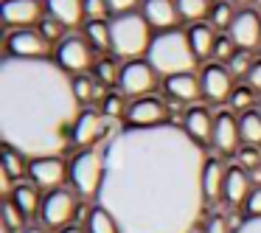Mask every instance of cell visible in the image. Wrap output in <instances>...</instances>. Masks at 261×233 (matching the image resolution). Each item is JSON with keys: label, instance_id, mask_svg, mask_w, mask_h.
Returning <instances> with one entry per match:
<instances>
[{"label": "cell", "instance_id": "6da1fadb", "mask_svg": "<svg viewBox=\"0 0 261 233\" xmlns=\"http://www.w3.org/2000/svg\"><path fill=\"white\" fill-rule=\"evenodd\" d=\"M104 152L96 197L121 233H194L205 205L202 146L174 124L124 126Z\"/></svg>", "mask_w": 261, "mask_h": 233}, {"label": "cell", "instance_id": "7a4b0ae2", "mask_svg": "<svg viewBox=\"0 0 261 233\" xmlns=\"http://www.w3.org/2000/svg\"><path fill=\"white\" fill-rule=\"evenodd\" d=\"M82 104L54 59H14L0 62V138L3 146L20 154L62 158L70 146Z\"/></svg>", "mask_w": 261, "mask_h": 233}, {"label": "cell", "instance_id": "3957f363", "mask_svg": "<svg viewBox=\"0 0 261 233\" xmlns=\"http://www.w3.org/2000/svg\"><path fill=\"white\" fill-rule=\"evenodd\" d=\"M146 62L158 70V76H180V73H194V65H197V57L191 51V42H188L186 31H160L154 34L152 45H149Z\"/></svg>", "mask_w": 261, "mask_h": 233}, {"label": "cell", "instance_id": "277c9868", "mask_svg": "<svg viewBox=\"0 0 261 233\" xmlns=\"http://www.w3.org/2000/svg\"><path fill=\"white\" fill-rule=\"evenodd\" d=\"M152 25L146 23L141 12L115 14L110 20V51L121 59H138L141 54H149L152 45Z\"/></svg>", "mask_w": 261, "mask_h": 233}, {"label": "cell", "instance_id": "5b68a950", "mask_svg": "<svg viewBox=\"0 0 261 233\" xmlns=\"http://www.w3.org/2000/svg\"><path fill=\"white\" fill-rule=\"evenodd\" d=\"M68 180L76 194L82 197H98L104 183V152L101 149H85L68 166Z\"/></svg>", "mask_w": 261, "mask_h": 233}, {"label": "cell", "instance_id": "8992f818", "mask_svg": "<svg viewBox=\"0 0 261 233\" xmlns=\"http://www.w3.org/2000/svg\"><path fill=\"white\" fill-rule=\"evenodd\" d=\"M54 62L65 70V73L82 76L93 65V48L85 34H68L54 51Z\"/></svg>", "mask_w": 261, "mask_h": 233}, {"label": "cell", "instance_id": "52a82bcc", "mask_svg": "<svg viewBox=\"0 0 261 233\" xmlns=\"http://www.w3.org/2000/svg\"><path fill=\"white\" fill-rule=\"evenodd\" d=\"M158 85V70L146 62V59H132L121 68V76H118V90L124 96H129L132 101L135 98H146L149 93L154 90Z\"/></svg>", "mask_w": 261, "mask_h": 233}, {"label": "cell", "instance_id": "ba28073f", "mask_svg": "<svg viewBox=\"0 0 261 233\" xmlns=\"http://www.w3.org/2000/svg\"><path fill=\"white\" fill-rule=\"evenodd\" d=\"M73 214H76V194L73 191H68V188H57V191L45 194L42 208H40V219H42L45 227H57V230H62V227L70 225Z\"/></svg>", "mask_w": 261, "mask_h": 233}, {"label": "cell", "instance_id": "9c48e42d", "mask_svg": "<svg viewBox=\"0 0 261 233\" xmlns=\"http://www.w3.org/2000/svg\"><path fill=\"white\" fill-rule=\"evenodd\" d=\"M6 57L48 59V40L37 29H14L6 34Z\"/></svg>", "mask_w": 261, "mask_h": 233}, {"label": "cell", "instance_id": "30bf717a", "mask_svg": "<svg viewBox=\"0 0 261 233\" xmlns=\"http://www.w3.org/2000/svg\"><path fill=\"white\" fill-rule=\"evenodd\" d=\"M110 141L107 135V118L93 110H82V115L76 118V126H73V138H70V146H79L82 152L85 149H96V143Z\"/></svg>", "mask_w": 261, "mask_h": 233}, {"label": "cell", "instance_id": "8fae6325", "mask_svg": "<svg viewBox=\"0 0 261 233\" xmlns=\"http://www.w3.org/2000/svg\"><path fill=\"white\" fill-rule=\"evenodd\" d=\"M126 121H129V126H141V130L169 124V104L163 98H154V96L135 98V101H129Z\"/></svg>", "mask_w": 261, "mask_h": 233}, {"label": "cell", "instance_id": "7c38bea8", "mask_svg": "<svg viewBox=\"0 0 261 233\" xmlns=\"http://www.w3.org/2000/svg\"><path fill=\"white\" fill-rule=\"evenodd\" d=\"M239 51H255L261 48V14L255 9H242L233 20L230 31H227Z\"/></svg>", "mask_w": 261, "mask_h": 233}, {"label": "cell", "instance_id": "4fadbf2b", "mask_svg": "<svg viewBox=\"0 0 261 233\" xmlns=\"http://www.w3.org/2000/svg\"><path fill=\"white\" fill-rule=\"evenodd\" d=\"M199 85H202V96L208 101L219 104V101H227L233 93V73L219 62H211L202 68L199 73Z\"/></svg>", "mask_w": 261, "mask_h": 233}, {"label": "cell", "instance_id": "5bb4252c", "mask_svg": "<svg viewBox=\"0 0 261 233\" xmlns=\"http://www.w3.org/2000/svg\"><path fill=\"white\" fill-rule=\"evenodd\" d=\"M29 177L40 191H57L62 188V180L68 177V169H65L62 158H37L29 163Z\"/></svg>", "mask_w": 261, "mask_h": 233}, {"label": "cell", "instance_id": "9a60e30c", "mask_svg": "<svg viewBox=\"0 0 261 233\" xmlns=\"http://www.w3.org/2000/svg\"><path fill=\"white\" fill-rule=\"evenodd\" d=\"M42 9L45 3L42 0H3V23L9 29H31V25H40L42 20Z\"/></svg>", "mask_w": 261, "mask_h": 233}, {"label": "cell", "instance_id": "2e32d148", "mask_svg": "<svg viewBox=\"0 0 261 233\" xmlns=\"http://www.w3.org/2000/svg\"><path fill=\"white\" fill-rule=\"evenodd\" d=\"M211 146L222 154H236L242 146V132H239V118L230 113H216L214 115V135H211Z\"/></svg>", "mask_w": 261, "mask_h": 233}, {"label": "cell", "instance_id": "e0dca14e", "mask_svg": "<svg viewBox=\"0 0 261 233\" xmlns=\"http://www.w3.org/2000/svg\"><path fill=\"white\" fill-rule=\"evenodd\" d=\"M141 14L146 17V23L154 31H171L180 20V9H177V0H143Z\"/></svg>", "mask_w": 261, "mask_h": 233}, {"label": "cell", "instance_id": "ac0fdd59", "mask_svg": "<svg viewBox=\"0 0 261 233\" xmlns=\"http://www.w3.org/2000/svg\"><path fill=\"white\" fill-rule=\"evenodd\" d=\"M182 130H186V135L191 138L197 146H202V143H211V135H214V115L208 113L205 107H191L186 113V121H182Z\"/></svg>", "mask_w": 261, "mask_h": 233}, {"label": "cell", "instance_id": "d6986e66", "mask_svg": "<svg viewBox=\"0 0 261 233\" xmlns=\"http://www.w3.org/2000/svg\"><path fill=\"white\" fill-rule=\"evenodd\" d=\"M253 191V183H250V174L239 166H230L225 174V188H222V197L227 199L230 205H244Z\"/></svg>", "mask_w": 261, "mask_h": 233}, {"label": "cell", "instance_id": "ffe728a7", "mask_svg": "<svg viewBox=\"0 0 261 233\" xmlns=\"http://www.w3.org/2000/svg\"><path fill=\"white\" fill-rule=\"evenodd\" d=\"M166 93H169L174 101H197L199 96H202V85H199V76L194 73H180V76H171V79H166Z\"/></svg>", "mask_w": 261, "mask_h": 233}, {"label": "cell", "instance_id": "44dd1931", "mask_svg": "<svg viewBox=\"0 0 261 233\" xmlns=\"http://www.w3.org/2000/svg\"><path fill=\"white\" fill-rule=\"evenodd\" d=\"M45 9L54 20L65 25V29H73L82 23L85 17V0H45Z\"/></svg>", "mask_w": 261, "mask_h": 233}, {"label": "cell", "instance_id": "7402d4cb", "mask_svg": "<svg viewBox=\"0 0 261 233\" xmlns=\"http://www.w3.org/2000/svg\"><path fill=\"white\" fill-rule=\"evenodd\" d=\"M225 174H227V169L222 166V160H216V158L205 160V171H202L205 202H214V199L222 197V188H225Z\"/></svg>", "mask_w": 261, "mask_h": 233}, {"label": "cell", "instance_id": "603a6c76", "mask_svg": "<svg viewBox=\"0 0 261 233\" xmlns=\"http://www.w3.org/2000/svg\"><path fill=\"white\" fill-rule=\"evenodd\" d=\"M186 34H188V42H191V51L197 59L214 57V48H216V40H219V37H216V31L211 29L208 23H194Z\"/></svg>", "mask_w": 261, "mask_h": 233}, {"label": "cell", "instance_id": "cb8c5ba5", "mask_svg": "<svg viewBox=\"0 0 261 233\" xmlns=\"http://www.w3.org/2000/svg\"><path fill=\"white\" fill-rule=\"evenodd\" d=\"M9 199L14 202V208L20 211L23 216H31L42 208V199H40V188L34 183H17L9 194Z\"/></svg>", "mask_w": 261, "mask_h": 233}, {"label": "cell", "instance_id": "d4e9b609", "mask_svg": "<svg viewBox=\"0 0 261 233\" xmlns=\"http://www.w3.org/2000/svg\"><path fill=\"white\" fill-rule=\"evenodd\" d=\"M29 171V163H25V154H20L17 149L3 146V188L12 194V180H20V177Z\"/></svg>", "mask_w": 261, "mask_h": 233}, {"label": "cell", "instance_id": "484cf974", "mask_svg": "<svg viewBox=\"0 0 261 233\" xmlns=\"http://www.w3.org/2000/svg\"><path fill=\"white\" fill-rule=\"evenodd\" d=\"M239 132H242V146H261V113L250 110V113L239 115Z\"/></svg>", "mask_w": 261, "mask_h": 233}, {"label": "cell", "instance_id": "4316f807", "mask_svg": "<svg viewBox=\"0 0 261 233\" xmlns=\"http://www.w3.org/2000/svg\"><path fill=\"white\" fill-rule=\"evenodd\" d=\"M82 34L87 37L90 48H96V51H110V23L107 20H87Z\"/></svg>", "mask_w": 261, "mask_h": 233}, {"label": "cell", "instance_id": "83f0119b", "mask_svg": "<svg viewBox=\"0 0 261 233\" xmlns=\"http://www.w3.org/2000/svg\"><path fill=\"white\" fill-rule=\"evenodd\" d=\"M236 14H239V12L230 6V3H227V0L214 3V9H211V14H208V25H211L214 31H230Z\"/></svg>", "mask_w": 261, "mask_h": 233}, {"label": "cell", "instance_id": "f1b7e54d", "mask_svg": "<svg viewBox=\"0 0 261 233\" xmlns=\"http://www.w3.org/2000/svg\"><path fill=\"white\" fill-rule=\"evenodd\" d=\"M101 82L96 79V76H76L73 79V93H76V98H79V104H90V101H96L98 96H101ZM104 98V96H101Z\"/></svg>", "mask_w": 261, "mask_h": 233}, {"label": "cell", "instance_id": "f546056e", "mask_svg": "<svg viewBox=\"0 0 261 233\" xmlns=\"http://www.w3.org/2000/svg\"><path fill=\"white\" fill-rule=\"evenodd\" d=\"M87 233H121V227L101 205H96L87 216Z\"/></svg>", "mask_w": 261, "mask_h": 233}, {"label": "cell", "instance_id": "4dcf8cb0", "mask_svg": "<svg viewBox=\"0 0 261 233\" xmlns=\"http://www.w3.org/2000/svg\"><path fill=\"white\" fill-rule=\"evenodd\" d=\"M126 110H129V104L124 101V93H104L101 98V115L107 121H118V118H126Z\"/></svg>", "mask_w": 261, "mask_h": 233}, {"label": "cell", "instance_id": "1f68e13d", "mask_svg": "<svg viewBox=\"0 0 261 233\" xmlns=\"http://www.w3.org/2000/svg\"><path fill=\"white\" fill-rule=\"evenodd\" d=\"M177 9H180L182 20H191V23H199L205 14H211V0H177Z\"/></svg>", "mask_w": 261, "mask_h": 233}, {"label": "cell", "instance_id": "d6a6232c", "mask_svg": "<svg viewBox=\"0 0 261 233\" xmlns=\"http://www.w3.org/2000/svg\"><path fill=\"white\" fill-rule=\"evenodd\" d=\"M37 31H40V34L45 37L48 42H57V45L65 40V37H68V34H65V25L59 23V20H54L51 14H45V17L40 20V25H37Z\"/></svg>", "mask_w": 261, "mask_h": 233}, {"label": "cell", "instance_id": "836d02e7", "mask_svg": "<svg viewBox=\"0 0 261 233\" xmlns=\"http://www.w3.org/2000/svg\"><path fill=\"white\" fill-rule=\"evenodd\" d=\"M227 104H230L233 110H239V113H250V104H255L253 87H250V85L233 87V93H230V98H227Z\"/></svg>", "mask_w": 261, "mask_h": 233}, {"label": "cell", "instance_id": "e575fe53", "mask_svg": "<svg viewBox=\"0 0 261 233\" xmlns=\"http://www.w3.org/2000/svg\"><path fill=\"white\" fill-rule=\"evenodd\" d=\"M236 166L244 171H253L261 166V149L258 146H242L236 152Z\"/></svg>", "mask_w": 261, "mask_h": 233}, {"label": "cell", "instance_id": "d590c367", "mask_svg": "<svg viewBox=\"0 0 261 233\" xmlns=\"http://www.w3.org/2000/svg\"><path fill=\"white\" fill-rule=\"evenodd\" d=\"M253 65H255V59L250 57V51H239L236 57H233L230 62L225 65V68L230 70L233 76H247L250 70H253Z\"/></svg>", "mask_w": 261, "mask_h": 233}, {"label": "cell", "instance_id": "8d00e7d4", "mask_svg": "<svg viewBox=\"0 0 261 233\" xmlns=\"http://www.w3.org/2000/svg\"><path fill=\"white\" fill-rule=\"evenodd\" d=\"M236 54H239V48H236V42H233L230 40V37H225V34H222L219 37V40H216V48H214V59H216V62H230V59L233 57H236Z\"/></svg>", "mask_w": 261, "mask_h": 233}, {"label": "cell", "instance_id": "74e56055", "mask_svg": "<svg viewBox=\"0 0 261 233\" xmlns=\"http://www.w3.org/2000/svg\"><path fill=\"white\" fill-rule=\"evenodd\" d=\"M93 76H96L101 85H113V82H118L121 70H115L113 59H101V62H96V68H93Z\"/></svg>", "mask_w": 261, "mask_h": 233}, {"label": "cell", "instance_id": "f35d334b", "mask_svg": "<svg viewBox=\"0 0 261 233\" xmlns=\"http://www.w3.org/2000/svg\"><path fill=\"white\" fill-rule=\"evenodd\" d=\"M3 219H6V227H9V230H20V233L25 230V227H23L25 216L20 214L17 208H14L12 199H6V202H3Z\"/></svg>", "mask_w": 261, "mask_h": 233}, {"label": "cell", "instance_id": "ab89813d", "mask_svg": "<svg viewBox=\"0 0 261 233\" xmlns=\"http://www.w3.org/2000/svg\"><path fill=\"white\" fill-rule=\"evenodd\" d=\"M110 14L107 0H85V17L87 20H104Z\"/></svg>", "mask_w": 261, "mask_h": 233}, {"label": "cell", "instance_id": "60d3db41", "mask_svg": "<svg viewBox=\"0 0 261 233\" xmlns=\"http://www.w3.org/2000/svg\"><path fill=\"white\" fill-rule=\"evenodd\" d=\"M205 233H236V230H230L227 216H211L208 225H205Z\"/></svg>", "mask_w": 261, "mask_h": 233}, {"label": "cell", "instance_id": "b9f144b4", "mask_svg": "<svg viewBox=\"0 0 261 233\" xmlns=\"http://www.w3.org/2000/svg\"><path fill=\"white\" fill-rule=\"evenodd\" d=\"M244 211H247V216H261V188L250 191L247 202H244Z\"/></svg>", "mask_w": 261, "mask_h": 233}, {"label": "cell", "instance_id": "7bdbcfd3", "mask_svg": "<svg viewBox=\"0 0 261 233\" xmlns=\"http://www.w3.org/2000/svg\"><path fill=\"white\" fill-rule=\"evenodd\" d=\"M236 233H261V216H247L239 222Z\"/></svg>", "mask_w": 261, "mask_h": 233}, {"label": "cell", "instance_id": "ee69618b", "mask_svg": "<svg viewBox=\"0 0 261 233\" xmlns=\"http://www.w3.org/2000/svg\"><path fill=\"white\" fill-rule=\"evenodd\" d=\"M138 0H107V6L113 14H129L132 9H135Z\"/></svg>", "mask_w": 261, "mask_h": 233}, {"label": "cell", "instance_id": "f6af8a7d", "mask_svg": "<svg viewBox=\"0 0 261 233\" xmlns=\"http://www.w3.org/2000/svg\"><path fill=\"white\" fill-rule=\"evenodd\" d=\"M247 85L253 87V90H261V59L253 65V70L247 73Z\"/></svg>", "mask_w": 261, "mask_h": 233}, {"label": "cell", "instance_id": "bcb514c9", "mask_svg": "<svg viewBox=\"0 0 261 233\" xmlns=\"http://www.w3.org/2000/svg\"><path fill=\"white\" fill-rule=\"evenodd\" d=\"M250 174V183H253V188H261V166L258 169H253V171H247Z\"/></svg>", "mask_w": 261, "mask_h": 233}, {"label": "cell", "instance_id": "7dc6e473", "mask_svg": "<svg viewBox=\"0 0 261 233\" xmlns=\"http://www.w3.org/2000/svg\"><path fill=\"white\" fill-rule=\"evenodd\" d=\"M59 233H87V230H82V227H76V225H68V227H62Z\"/></svg>", "mask_w": 261, "mask_h": 233}, {"label": "cell", "instance_id": "c3c4849f", "mask_svg": "<svg viewBox=\"0 0 261 233\" xmlns=\"http://www.w3.org/2000/svg\"><path fill=\"white\" fill-rule=\"evenodd\" d=\"M23 233H45V230H42V227H25Z\"/></svg>", "mask_w": 261, "mask_h": 233}, {"label": "cell", "instance_id": "681fc988", "mask_svg": "<svg viewBox=\"0 0 261 233\" xmlns=\"http://www.w3.org/2000/svg\"><path fill=\"white\" fill-rule=\"evenodd\" d=\"M236 3H242V6H247V3H255V0H236Z\"/></svg>", "mask_w": 261, "mask_h": 233}, {"label": "cell", "instance_id": "f907efd6", "mask_svg": "<svg viewBox=\"0 0 261 233\" xmlns=\"http://www.w3.org/2000/svg\"><path fill=\"white\" fill-rule=\"evenodd\" d=\"M258 113H261V101H258Z\"/></svg>", "mask_w": 261, "mask_h": 233}, {"label": "cell", "instance_id": "816d5d0a", "mask_svg": "<svg viewBox=\"0 0 261 233\" xmlns=\"http://www.w3.org/2000/svg\"><path fill=\"white\" fill-rule=\"evenodd\" d=\"M216 3H222V0H216Z\"/></svg>", "mask_w": 261, "mask_h": 233}]
</instances>
